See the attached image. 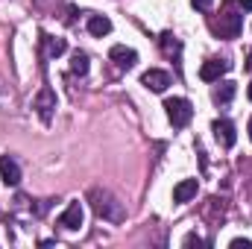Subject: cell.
<instances>
[{
    "mask_svg": "<svg viewBox=\"0 0 252 249\" xmlns=\"http://www.w3.org/2000/svg\"><path fill=\"white\" fill-rule=\"evenodd\" d=\"M88 202H91L94 214H97V217H103V220H109V223H121V220L126 217L124 205H121L109 190H103V187H94V190L88 193Z\"/></svg>",
    "mask_w": 252,
    "mask_h": 249,
    "instance_id": "6da1fadb",
    "label": "cell"
},
{
    "mask_svg": "<svg viewBox=\"0 0 252 249\" xmlns=\"http://www.w3.org/2000/svg\"><path fill=\"white\" fill-rule=\"evenodd\" d=\"M211 27H214V32H217L220 38H238V35L244 32V15L235 12V3L229 0V3L220 9V18H217Z\"/></svg>",
    "mask_w": 252,
    "mask_h": 249,
    "instance_id": "7a4b0ae2",
    "label": "cell"
},
{
    "mask_svg": "<svg viewBox=\"0 0 252 249\" xmlns=\"http://www.w3.org/2000/svg\"><path fill=\"white\" fill-rule=\"evenodd\" d=\"M164 109H167V118H170V124L176 126V129L188 126L190 118H193V106H190L185 97H170V100H164Z\"/></svg>",
    "mask_w": 252,
    "mask_h": 249,
    "instance_id": "3957f363",
    "label": "cell"
},
{
    "mask_svg": "<svg viewBox=\"0 0 252 249\" xmlns=\"http://www.w3.org/2000/svg\"><path fill=\"white\" fill-rule=\"evenodd\" d=\"M141 85L150 88V91H156V94H161V91H167V85H170V73H167V70H158V67H150V70L141 76Z\"/></svg>",
    "mask_w": 252,
    "mask_h": 249,
    "instance_id": "277c9868",
    "label": "cell"
},
{
    "mask_svg": "<svg viewBox=\"0 0 252 249\" xmlns=\"http://www.w3.org/2000/svg\"><path fill=\"white\" fill-rule=\"evenodd\" d=\"M109 59L118 64V67H124V70H129V67H135L138 64V53L132 50V47H124V44H115L112 50H109Z\"/></svg>",
    "mask_w": 252,
    "mask_h": 249,
    "instance_id": "5b68a950",
    "label": "cell"
},
{
    "mask_svg": "<svg viewBox=\"0 0 252 249\" xmlns=\"http://www.w3.org/2000/svg\"><path fill=\"white\" fill-rule=\"evenodd\" d=\"M35 109H38L41 121H44V124H50L53 109H56V94H53L50 88H41V91H38V97H35Z\"/></svg>",
    "mask_w": 252,
    "mask_h": 249,
    "instance_id": "8992f818",
    "label": "cell"
},
{
    "mask_svg": "<svg viewBox=\"0 0 252 249\" xmlns=\"http://www.w3.org/2000/svg\"><path fill=\"white\" fill-rule=\"evenodd\" d=\"M211 129H214V138H217V144L220 147H235V141H238V132H235V126L229 124V121H214L211 124Z\"/></svg>",
    "mask_w": 252,
    "mask_h": 249,
    "instance_id": "52a82bcc",
    "label": "cell"
},
{
    "mask_svg": "<svg viewBox=\"0 0 252 249\" xmlns=\"http://www.w3.org/2000/svg\"><path fill=\"white\" fill-rule=\"evenodd\" d=\"M229 67H232V64L226 62V59H208V62L199 67V76H202V82H217Z\"/></svg>",
    "mask_w": 252,
    "mask_h": 249,
    "instance_id": "ba28073f",
    "label": "cell"
},
{
    "mask_svg": "<svg viewBox=\"0 0 252 249\" xmlns=\"http://www.w3.org/2000/svg\"><path fill=\"white\" fill-rule=\"evenodd\" d=\"M59 226L67 229V232H76V229L82 226V205H79V202H70V205L64 208L62 217H59Z\"/></svg>",
    "mask_w": 252,
    "mask_h": 249,
    "instance_id": "9c48e42d",
    "label": "cell"
},
{
    "mask_svg": "<svg viewBox=\"0 0 252 249\" xmlns=\"http://www.w3.org/2000/svg\"><path fill=\"white\" fill-rule=\"evenodd\" d=\"M0 176H3L6 185H18V182H21V167H18V161L9 158V156H0Z\"/></svg>",
    "mask_w": 252,
    "mask_h": 249,
    "instance_id": "30bf717a",
    "label": "cell"
},
{
    "mask_svg": "<svg viewBox=\"0 0 252 249\" xmlns=\"http://www.w3.org/2000/svg\"><path fill=\"white\" fill-rule=\"evenodd\" d=\"M196 190H199V185H196V179H182L179 185L173 187V202H190L193 196H196Z\"/></svg>",
    "mask_w": 252,
    "mask_h": 249,
    "instance_id": "8fae6325",
    "label": "cell"
},
{
    "mask_svg": "<svg viewBox=\"0 0 252 249\" xmlns=\"http://www.w3.org/2000/svg\"><path fill=\"white\" fill-rule=\"evenodd\" d=\"M41 44H44V56H50V59L62 56L64 50H67L64 38H56V35H47V32H41Z\"/></svg>",
    "mask_w": 252,
    "mask_h": 249,
    "instance_id": "7c38bea8",
    "label": "cell"
},
{
    "mask_svg": "<svg viewBox=\"0 0 252 249\" xmlns=\"http://www.w3.org/2000/svg\"><path fill=\"white\" fill-rule=\"evenodd\" d=\"M88 32L97 35V38H103V35L112 32V21H109L106 15H91V18H88Z\"/></svg>",
    "mask_w": 252,
    "mask_h": 249,
    "instance_id": "4fadbf2b",
    "label": "cell"
},
{
    "mask_svg": "<svg viewBox=\"0 0 252 249\" xmlns=\"http://www.w3.org/2000/svg\"><path fill=\"white\" fill-rule=\"evenodd\" d=\"M235 91H238V88H235V82H220V79H217V88H214V94H211V97H214V103L226 106V103L235 97Z\"/></svg>",
    "mask_w": 252,
    "mask_h": 249,
    "instance_id": "5bb4252c",
    "label": "cell"
},
{
    "mask_svg": "<svg viewBox=\"0 0 252 249\" xmlns=\"http://www.w3.org/2000/svg\"><path fill=\"white\" fill-rule=\"evenodd\" d=\"M70 73H79V76L88 73V56H85L82 50H76V53L70 56Z\"/></svg>",
    "mask_w": 252,
    "mask_h": 249,
    "instance_id": "9a60e30c",
    "label": "cell"
},
{
    "mask_svg": "<svg viewBox=\"0 0 252 249\" xmlns=\"http://www.w3.org/2000/svg\"><path fill=\"white\" fill-rule=\"evenodd\" d=\"M161 50H164L167 56H173V53L179 56V50H182V44L176 41V35H173V32H164V35H161Z\"/></svg>",
    "mask_w": 252,
    "mask_h": 249,
    "instance_id": "2e32d148",
    "label": "cell"
},
{
    "mask_svg": "<svg viewBox=\"0 0 252 249\" xmlns=\"http://www.w3.org/2000/svg\"><path fill=\"white\" fill-rule=\"evenodd\" d=\"M182 244H185V247H193V244H196V247H208V241H202L199 235H188V238H185Z\"/></svg>",
    "mask_w": 252,
    "mask_h": 249,
    "instance_id": "e0dca14e",
    "label": "cell"
},
{
    "mask_svg": "<svg viewBox=\"0 0 252 249\" xmlns=\"http://www.w3.org/2000/svg\"><path fill=\"white\" fill-rule=\"evenodd\" d=\"M229 247L232 249H252V241H247V238H235Z\"/></svg>",
    "mask_w": 252,
    "mask_h": 249,
    "instance_id": "ac0fdd59",
    "label": "cell"
},
{
    "mask_svg": "<svg viewBox=\"0 0 252 249\" xmlns=\"http://www.w3.org/2000/svg\"><path fill=\"white\" fill-rule=\"evenodd\" d=\"M211 3H214V0H190V6H193V9H199V12H208V9H211Z\"/></svg>",
    "mask_w": 252,
    "mask_h": 249,
    "instance_id": "d6986e66",
    "label": "cell"
},
{
    "mask_svg": "<svg viewBox=\"0 0 252 249\" xmlns=\"http://www.w3.org/2000/svg\"><path fill=\"white\" fill-rule=\"evenodd\" d=\"M232 3H235L241 12H252V0H232Z\"/></svg>",
    "mask_w": 252,
    "mask_h": 249,
    "instance_id": "ffe728a7",
    "label": "cell"
},
{
    "mask_svg": "<svg viewBox=\"0 0 252 249\" xmlns=\"http://www.w3.org/2000/svg\"><path fill=\"white\" fill-rule=\"evenodd\" d=\"M247 70H252V53H250V62H247Z\"/></svg>",
    "mask_w": 252,
    "mask_h": 249,
    "instance_id": "44dd1931",
    "label": "cell"
},
{
    "mask_svg": "<svg viewBox=\"0 0 252 249\" xmlns=\"http://www.w3.org/2000/svg\"><path fill=\"white\" fill-rule=\"evenodd\" d=\"M247 94H250V100H252V82H250V88H247Z\"/></svg>",
    "mask_w": 252,
    "mask_h": 249,
    "instance_id": "7402d4cb",
    "label": "cell"
},
{
    "mask_svg": "<svg viewBox=\"0 0 252 249\" xmlns=\"http://www.w3.org/2000/svg\"><path fill=\"white\" fill-rule=\"evenodd\" d=\"M250 141H252V118H250Z\"/></svg>",
    "mask_w": 252,
    "mask_h": 249,
    "instance_id": "603a6c76",
    "label": "cell"
}]
</instances>
